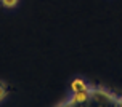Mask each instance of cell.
Masks as SVG:
<instances>
[{"mask_svg":"<svg viewBox=\"0 0 122 107\" xmlns=\"http://www.w3.org/2000/svg\"><path fill=\"white\" fill-rule=\"evenodd\" d=\"M121 96L101 86H92V89L84 93H71L63 104L56 107H116Z\"/></svg>","mask_w":122,"mask_h":107,"instance_id":"obj_1","label":"cell"},{"mask_svg":"<svg viewBox=\"0 0 122 107\" xmlns=\"http://www.w3.org/2000/svg\"><path fill=\"white\" fill-rule=\"evenodd\" d=\"M93 85H90L87 82L85 78L82 77H76L71 80V85H69V89H71V93H84V91H88L92 89Z\"/></svg>","mask_w":122,"mask_h":107,"instance_id":"obj_2","label":"cell"},{"mask_svg":"<svg viewBox=\"0 0 122 107\" xmlns=\"http://www.w3.org/2000/svg\"><path fill=\"white\" fill-rule=\"evenodd\" d=\"M19 0H0V3L3 8H15V6L18 5Z\"/></svg>","mask_w":122,"mask_h":107,"instance_id":"obj_3","label":"cell"},{"mask_svg":"<svg viewBox=\"0 0 122 107\" xmlns=\"http://www.w3.org/2000/svg\"><path fill=\"white\" fill-rule=\"evenodd\" d=\"M116 107H122V96H121V98H119V101H117Z\"/></svg>","mask_w":122,"mask_h":107,"instance_id":"obj_4","label":"cell"}]
</instances>
